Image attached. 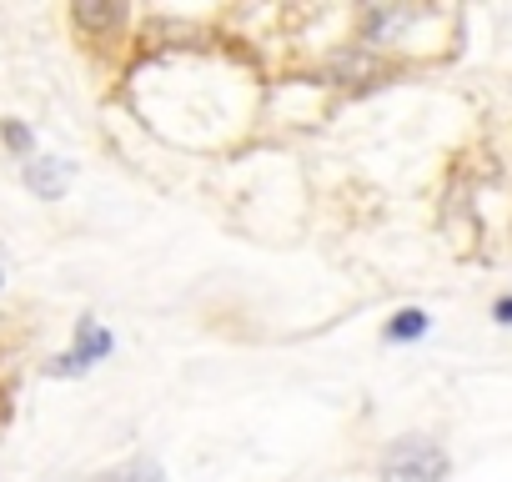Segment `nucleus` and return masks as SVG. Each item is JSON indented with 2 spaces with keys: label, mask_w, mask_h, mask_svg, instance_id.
<instances>
[{
  "label": "nucleus",
  "mask_w": 512,
  "mask_h": 482,
  "mask_svg": "<svg viewBox=\"0 0 512 482\" xmlns=\"http://www.w3.org/2000/svg\"><path fill=\"white\" fill-rule=\"evenodd\" d=\"M452 472L447 452L427 437H402L382 457V482H442Z\"/></svg>",
  "instance_id": "obj_1"
},
{
  "label": "nucleus",
  "mask_w": 512,
  "mask_h": 482,
  "mask_svg": "<svg viewBox=\"0 0 512 482\" xmlns=\"http://www.w3.org/2000/svg\"><path fill=\"white\" fill-rule=\"evenodd\" d=\"M106 352H111V332H106L101 322H91V317H86V322L76 327V347H71L66 357H56V362H51V377H76V372H86L91 362H101Z\"/></svg>",
  "instance_id": "obj_2"
},
{
  "label": "nucleus",
  "mask_w": 512,
  "mask_h": 482,
  "mask_svg": "<svg viewBox=\"0 0 512 482\" xmlns=\"http://www.w3.org/2000/svg\"><path fill=\"white\" fill-rule=\"evenodd\" d=\"M26 186H31L41 201H61V191L71 186V161H61V156H36V161H26Z\"/></svg>",
  "instance_id": "obj_3"
},
{
  "label": "nucleus",
  "mask_w": 512,
  "mask_h": 482,
  "mask_svg": "<svg viewBox=\"0 0 512 482\" xmlns=\"http://www.w3.org/2000/svg\"><path fill=\"white\" fill-rule=\"evenodd\" d=\"M71 21L91 36H111L121 21H126V6H116V0H81V6L71 11Z\"/></svg>",
  "instance_id": "obj_4"
},
{
  "label": "nucleus",
  "mask_w": 512,
  "mask_h": 482,
  "mask_svg": "<svg viewBox=\"0 0 512 482\" xmlns=\"http://www.w3.org/2000/svg\"><path fill=\"white\" fill-rule=\"evenodd\" d=\"M422 332H427V312H417V307H407V312H397L387 322V342H412Z\"/></svg>",
  "instance_id": "obj_5"
},
{
  "label": "nucleus",
  "mask_w": 512,
  "mask_h": 482,
  "mask_svg": "<svg viewBox=\"0 0 512 482\" xmlns=\"http://www.w3.org/2000/svg\"><path fill=\"white\" fill-rule=\"evenodd\" d=\"M101 482H166V472H161L156 462H126L121 472H111V477H101Z\"/></svg>",
  "instance_id": "obj_6"
},
{
  "label": "nucleus",
  "mask_w": 512,
  "mask_h": 482,
  "mask_svg": "<svg viewBox=\"0 0 512 482\" xmlns=\"http://www.w3.org/2000/svg\"><path fill=\"white\" fill-rule=\"evenodd\" d=\"M0 141H6L16 156H31V146H36L31 126H21V121H0Z\"/></svg>",
  "instance_id": "obj_7"
},
{
  "label": "nucleus",
  "mask_w": 512,
  "mask_h": 482,
  "mask_svg": "<svg viewBox=\"0 0 512 482\" xmlns=\"http://www.w3.org/2000/svg\"><path fill=\"white\" fill-rule=\"evenodd\" d=\"M492 317H497V322H507V327H512V297H502V302H497V307H492Z\"/></svg>",
  "instance_id": "obj_8"
}]
</instances>
